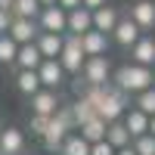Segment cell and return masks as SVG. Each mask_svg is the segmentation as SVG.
<instances>
[{"mask_svg": "<svg viewBox=\"0 0 155 155\" xmlns=\"http://www.w3.org/2000/svg\"><path fill=\"white\" fill-rule=\"evenodd\" d=\"M115 90H121L124 96H137V93H143V90H152L155 87V74L152 68H140V65H121V68H115L112 71V81H109Z\"/></svg>", "mask_w": 155, "mask_h": 155, "instance_id": "obj_1", "label": "cell"}, {"mask_svg": "<svg viewBox=\"0 0 155 155\" xmlns=\"http://www.w3.org/2000/svg\"><path fill=\"white\" fill-rule=\"evenodd\" d=\"M127 109H130V96H124L121 90H115V87L109 84V87H106V96H102V102L96 106V118L106 121V124H112V121H121Z\"/></svg>", "mask_w": 155, "mask_h": 155, "instance_id": "obj_2", "label": "cell"}, {"mask_svg": "<svg viewBox=\"0 0 155 155\" xmlns=\"http://www.w3.org/2000/svg\"><path fill=\"white\" fill-rule=\"evenodd\" d=\"M81 81H84V87H106V84L112 81V62H109V56L84 59V65H81Z\"/></svg>", "mask_w": 155, "mask_h": 155, "instance_id": "obj_3", "label": "cell"}, {"mask_svg": "<svg viewBox=\"0 0 155 155\" xmlns=\"http://www.w3.org/2000/svg\"><path fill=\"white\" fill-rule=\"evenodd\" d=\"M59 68L65 74H81V65H84V53H81V44L78 37L65 34V44H62V53H59Z\"/></svg>", "mask_w": 155, "mask_h": 155, "instance_id": "obj_4", "label": "cell"}, {"mask_svg": "<svg viewBox=\"0 0 155 155\" xmlns=\"http://www.w3.org/2000/svg\"><path fill=\"white\" fill-rule=\"evenodd\" d=\"M65 16L68 12H62L59 6H44L41 12H37V31L44 34H65Z\"/></svg>", "mask_w": 155, "mask_h": 155, "instance_id": "obj_5", "label": "cell"}, {"mask_svg": "<svg viewBox=\"0 0 155 155\" xmlns=\"http://www.w3.org/2000/svg\"><path fill=\"white\" fill-rule=\"evenodd\" d=\"M37 81H41V90H53V93H59V87L65 84V71L59 68L56 59H44L41 68H37Z\"/></svg>", "mask_w": 155, "mask_h": 155, "instance_id": "obj_6", "label": "cell"}, {"mask_svg": "<svg viewBox=\"0 0 155 155\" xmlns=\"http://www.w3.org/2000/svg\"><path fill=\"white\" fill-rule=\"evenodd\" d=\"M127 19L140 28V34L152 31L155 28V0H137L130 6V12H127Z\"/></svg>", "mask_w": 155, "mask_h": 155, "instance_id": "obj_7", "label": "cell"}, {"mask_svg": "<svg viewBox=\"0 0 155 155\" xmlns=\"http://www.w3.org/2000/svg\"><path fill=\"white\" fill-rule=\"evenodd\" d=\"M41 34L37 31V22H31V19H12L9 22V28H6V37L16 47H25V44H34V37Z\"/></svg>", "mask_w": 155, "mask_h": 155, "instance_id": "obj_8", "label": "cell"}, {"mask_svg": "<svg viewBox=\"0 0 155 155\" xmlns=\"http://www.w3.org/2000/svg\"><path fill=\"white\" fill-rule=\"evenodd\" d=\"M130 65H140V68H152L155 65V37L152 34H143L130 47Z\"/></svg>", "mask_w": 155, "mask_h": 155, "instance_id": "obj_9", "label": "cell"}, {"mask_svg": "<svg viewBox=\"0 0 155 155\" xmlns=\"http://www.w3.org/2000/svg\"><path fill=\"white\" fill-rule=\"evenodd\" d=\"M78 44H81V53L84 59H93V56H109V34H99L90 28L87 34L78 37Z\"/></svg>", "mask_w": 155, "mask_h": 155, "instance_id": "obj_10", "label": "cell"}, {"mask_svg": "<svg viewBox=\"0 0 155 155\" xmlns=\"http://www.w3.org/2000/svg\"><path fill=\"white\" fill-rule=\"evenodd\" d=\"M28 102H31V115H44V118H53L56 109L62 106L59 93H53V90H37L34 96H28Z\"/></svg>", "mask_w": 155, "mask_h": 155, "instance_id": "obj_11", "label": "cell"}, {"mask_svg": "<svg viewBox=\"0 0 155 155\" xmlns=\"http://www.w3.org/2000/svg\"><path fill=\"white\" fill-rule=\"evenodd\" d=\"M118 19H121V12H118V6H99L96 12H90V22H93V31H99V34H112V28L118 25Z\"/></svg>", "mask_w": 155, "mask_h": 155, "instance_id": "obj_12", "label": "cell"}, {"mask_svg": "<svg viewBox=\"0 0 155 155\" xmlns=\"http://www.w3.org/2000/svg\"><path fill=\"white\" fill-rule=\"evenodd\" d=\"M140 37H143V34H140V28H137V25L127 19V16H121L118 25L112 28V41L118 44V47H127V50H130V47L140 41Z\"/></svg>", "mask_w": 155, "mask_h": 155, "instance_id": "obj_13", "label": "cell"}, {"mask_svg": "<svg viewBox=\"0 0 155 155\" xmlns=\"http://www.w3.org/2000/svg\"><path fill=\"white\" fill-rule=\"evenodd\" d=\"M62 44H65V34H44L41 31L34 37V47H37V53H41V59H59Z\"/></svg>", "mask_w": 155, "mask_h": 155, "instance_id": "obj_14", "label": "cell"}, {"mask_svg": "<svg viewBox=\"0 0 155 155\" xmlns=\"http://www.w3.org/2000/svg\"><path fill=\"white\" fill-rule=\"evenodd\" d=\"M25 152V134L19 127H3L0 130V155H22Z\"/></svg>", "mask_w": 155, "mask_h": 155, "instance_id": "obj_15", "label": "cell"}, {"mask_svg": "<svg viewBox=\"0 0 155 155\" xmlns=\"http://www.w3.org/2000/svg\"><path fill=\"white\" fill-rule=\"evenodd\" d=\"M121 124H124V130L130 134V143H134L137 137H146V130H149V118H146L143 112H137L134 106H130V109L124 112V118H121Z\"/></svg>", "mask_w": 155, "mask_h": 155, "instance_id": "obj_16", "label": "cell"}, {"mask_svg": "<svg viewBox=\"0 0 155 155\" xmlns=\"http://www.w3.org/2000/svg\"><path fill=\"white\" fill-rule=\"evenodd\" d=\"M65 137H68V130H65V127H62L56 118H50V124H47V134L41 137V146H44L47 152H56V155H59L62 143H65Z\"/></svg>", "mask_w": 155, "mask_h": 155, "instance_id": "obj_17", "label": "cell"}, {"mask_svg": "<svg viewBox=\"0 0 155 155\" xmlns=\"http://www.w3.org/2000/svg\"><path fill=\"white\" fill-rule=\"evenodd\" d=\"M90 28H93V22H90V12L87 9H71L68 16H65V34H71V37H81V34H87Z\"/></svg>", "mask_w": 155, "mask_h": 155, "instance_id": "obj_18", "label": "cell"}, {"mask_svg": "<svg viewBox=\"0 0 155 155\" xmlns=\"http://www.w3.org/2000/svg\"><path fill=\"white\" fill-rule=\"evenodd\" d=\"M41 53H37V47L34 44H25V47H19V53H16V71H37L41 68Z\"/></svg>", "mask_w": 155, "mask_h": 155, "instance_id": "obj_19", "label": "cell"}, {"mask_svg": "<svg viewBox=\"0 0 155 155\" xmlns=\"http://www.w3.org/2000/svg\"><path fill=\"white\" fill-rule=\"evenodd\" d=\"M78 137H81L87 146H93V143H99V140H106V121L90 118L87 124H81V127H78Z\"/></svg>", "mask_w": 155, "mask_h": 155, "instance_id": "obj_20", "label": "cell"}, {"mask_svg": "<svg viewBox=\"0 0 155 155\" xmlns=\"http://www.w3.org/2000/svg\"><path fill=\"white\" fill-rule=\"evenodd\" d=\"M106 143H109L115 152L130 146V134L124 130V124H121V121H112V124H106Z\"/></svg>", "mask_w": 155, "mask_h": 155, "instance_id": "obj_21", "label": "cell"}, {"mask_svg": "<svg viewBox=\"0 0 155 155\" xmlns=\"http://www.w3.org/2000/svg\"><path fill=\"white\" fill-rule=\"evenodd\" d=\"M16 90L22 96H34L41 90V81H37V71H16Z\"/></svg>", "mask_w": 155, "mask_h": 155, "instance_id": "obj_22", "label": "cell"}, {"mask_svg": "<svg viewBox=\"0 0 155 155\" xmlns=\"http://www.w3.org/2000/svg\"><path fill=\"white\" fill-rule=\"evenodd\" d=\"M37 12H41V3L37 0H12V9H9V16L12 19H37Z\"/></svg>", "mask_w": 155, "mask_h": 155, "instance_id": "obj_23", "label": "cell"}, {"mask_svg": "<svg viewBox=\"0 0 155 155\" xmlns=\"http://www.w3.org/2000/svg\"><path fill=\"white\" fill-rule=\"evenodd\" d=\"M71 118H74V130H78V127H81V124H87L90 118H96V112H93V106H90V102L87 99H81V96H78L74 102H71Z\"/></svg>", "mask_w": 155, "mask_h": 155, "instance_id": "obj_24", "label": "cell"}, {"mask_svg": "<svg viewBox=\"0 0 155 155\" xmlns=\"http://www.w3.org/2000/svg\"><path fill=\"white\" fill-rule=\"evenodd\" d=\"M134 109H137V112H143L146 118H155V87H152V90H143V93H137Z\"/></svg>", "mask_w": 155, "mask_h": 155, "instance_id": "obj_25", "label": "cell"}, {"mask_svg": "<svg viewBox=\"0 0 155 155\" xmlns=\"http://www.w3.org/2000/svg\"><path fill=\"white\" fill-rule=\"evenodd\" d=\"M59 155H90V146L78 134H68L65 143H62V149H59Z\"/></svg>", "mask_w": 155, "mask_h": 155, "instance_id": "obj_26", "label": "cell"}, {"mask_svg": "<svg viewBox=\"0 0 155 155\" xmlns=\"http://www.w3.org/2000/svg\"><path fill=\"white\" fill-rule=\"evenodd\" d=\"M16 53H19V47L3 34L0 37V65H12V62H16Z\"/></svg>", "mask_w": 155, "mask_h": 155, "instance_id": "obj_27", "label": "cell"}, {"mask_svg": "<svg viewBox=\"0 0 155 155\" xmlns=\"http://www.w3.org/2000/svg\"><path fill=\"white\" fill-rule=\"evenodd\" d=\"M130 149H134V155H155V140L146 134V137H137L134 143H130Z\"/></svg>", "mask_w": 155, "mask_h": 155, "instance_id": "obj_28", "label": "cell"}, {"mask_svg": "<svg viewBox=\"0 0 155 155\" xmlns=\"http://www.w3.org/2000/svg\"><path fill=\"white\" fill-rule=\"evenodd\" d=\"M47 124H50V118H44V115H31V121H28V127H31V134L41 140L44 134H47Z\"/></svg>", "mask_w": 155, "mask_h": 155, "instance_id": "obj_29", "label": "cell"}, {"mask_svg": "<svg viewBox=\"0 0 155 155\" xmlns=\"http://www.w3.org/2000/svg\"><path fill=\"white\" fill-rule=\"evenodd\" d=\"M90 155H115V149L106 143V140H99V143H93V146H90Z\"/></svg>", "mask_w": 155, "mask_h": 155, "instance_id": "obj_30", "label": "cell"}, {"mask_svg": "<svg viewBox=\"0 0 155 155\" xmlns=\"http://www.w3.org/2000/svg\"><path fill=\"white\" fill-rule=\"evenodd\" d=\"M109 0H81V9H87V12H96L99 6H106Z\"/></svg>", "mask_w": 155, "mask_h": 155, "instance_id": "obj_31", "label": "cell"}, {"mask_svg": "<svg viewBox=\"0 0 155 155\" xmlns=\"http://www.w3.org/2000/svg\"><path fill=\"white\" fill-rule=\"evenodd\" d=\"M56 6H59L62 12H71V9L81 6V0H56Z\"/></svg>", "mask_w": 155, "mask_h": 155, "instance_id": "obj_32", "label": "cell"}, {"mask_svg": "<svg viewBox=\"0 0 155 155\" xmlns=\"http://www.w3.org/2000/svg\"><path fill=\"white\" fill-rule=\"evenodd\" d=\"M9 22H12V16H9V12H0V37L6 34V28H9Z\"/></svg>", "mask_w": 155, "mask_h": 155, "instance_id": "obj_33", "label": "cell"}, {"mask_svg": "<svg viewBox=\"0 0 155 155\" xmlns=\"http://www.w3.org/2000/svg\"><path fill=\"white\" fill-rule=\"evenodd\" d=\"M146 134H149V137L155 140V118H149V130H146Z\"/></svg>", "mask_w": 155, "mask_h": 155, "instance_id": "obj_34", "label": "cell"}, {"mask_svg": "<svg viewBox=\"0 0 155 155\" xmlns=\"http://www.w3.org/2000/svg\"><path fill=\"white\" fill-rule=\"evenodd\" d=\"M37 3H41V9H44V6H56V0H37Z\"/></svg>", "mask_w": 155, "mask_h": 155, "instance_id": "obj_35", "label": "cell"}, {"mask_svg": "<svg viewBox=\"0 0 155 155\" xmlns=\"http://www.w3.org/2000/svg\"><path fill=\"white\" fill-rule=\"evenodd\" d=\"M115 155H134V149L127 146V149H118V152H115Z\"/></svg>", "mask_w": 155, "mask_h": 155, "instance_id": "obj_36", "label": "cell"}, {"mask_svg": "<svg viewBox=\"0 0 155 155\" xmlns=\"http://www.w3.org/2000/svg\"><path fill=\"white\" fill-rule=\"evenodd\" d=\"M0 130H3V118H0Z\"/></svg>", "mask_w": 155, "mask_h": 155, "instance_id": "obj_37", "label": "cell"}, {"mask_svg": "<svg viewBox=\"0 0 155 155\" xmlns=\"http://www.w3.org/2000/svg\"><path fill=\"white\" fill-rule=\"evenodd\" d=\"M152 68H155V65H152ZM152 74H155V71H152Z\"/></svg>", "mask_w": 155, "mask_h": 155, "instance_id": "obj_38", "label": "cell"}, {"mask_svg": "<svg viewBox=\"0 0 155 155\" xmlns=\"http://www.w3.org/2000/svg\"><path fill=\"white\" fill-rule=\"evenodd\" d=\"M22 155H25V152H22Z\"/></svg>", "mask_w": 155, "mask_h": 155, "instance_id": "obj_39", "label": "cell"}]
</instances>
